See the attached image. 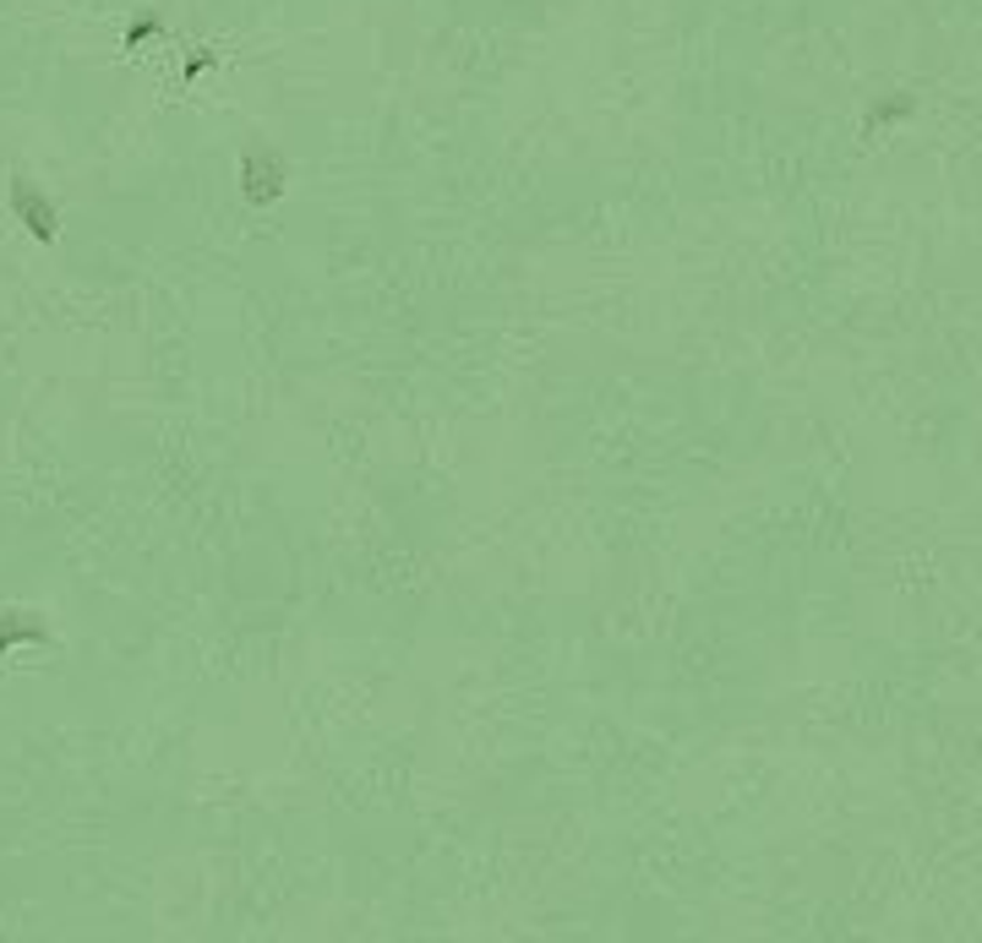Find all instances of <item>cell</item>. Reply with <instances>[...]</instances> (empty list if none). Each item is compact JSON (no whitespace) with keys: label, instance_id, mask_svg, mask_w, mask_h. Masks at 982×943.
I'll return each instance as SVG.
<instances>
[{"label":"cell","instance_id":"cell-4","mask_svg":"<svg viewBox=\"0 0 982 943\" xmlns=\"http://www.w3.org/2000/svg\"><path fill=\"white\" fill-rule=\"evenodd\" d=\"M148 39H158V17H143V22L126 28V50H143Z\"/></svg>","mask_w":982,"mask_h":943},{"label":"cell","instance_id":"cell-3","mask_svg":"<svg viewBox=\"0 0 982 943\" xmlns=\"http://www.w3.org/2000/svg\"><path fill=\"white\" fill-rule=\"evenodd\" d=\"M11 644H50V628L33 622V611H0V654Z\"/></svg>","mask_w":982,"mask_h":943},{"label":"cell","instance_id":"cell-2","mask_svg":"<svg viewBox=\"0 0 982 943\" xmlns=\"http://www.w3.org/2000/svg\"><path fill=\"white\" fill-rule=\"evenodd\" d=\"M11 213L28 224V235H33V241H55V230H60V224H55V202L45 197L39 186H28V181H17V186H11Z\"/></svg>","mask_w":982,"mask_h":943},{"label":"cell","instance_id":"cell-5","mask_svg":"<svg viewBox=\"0 0 982 943\" xmlns=\"http://www.w3.org/2000/svg\"><path fill=\"white\" fill-rule=\"evenodd\" d=\"M213 60H218V55H213V50L192 55V60H186V82H192V77H203V71H207V66H213Z\"/></svg>","mask_w":982,"mask_h":943},{"label":"cell","instance_id":"cell-1","mask_svg":"<svg viewBox=\"0 0 982 943\" xmlns=\"http://www.w3.org/2000/svg\"><path fill=\"white\" fill-rule=\"evenodd\" d=\"M241 197L252 207H268V202L284 197V158L268 148H252L241 158Z\"/></svg>","mask_w":982,"mask_h":943}]
</instances>
